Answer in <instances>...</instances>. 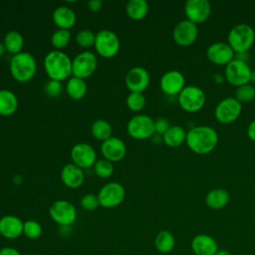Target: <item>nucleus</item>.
<instances>
[{"mask_svg": "<svg viewBox=\"0 0 255 255\" xmlns=\"http://www.w3.org/2000/svg\"><path fill=\"white\" fill-rule=\"evenodd\" d=\"M93 167H94V171H95L96 175L101 178H108L114 172L113 162H111L105 158L98 159Z\"/></svg>", "mask_w": 255, "mask_h": 255, "instance_id": "72a5a7b5", "label": "nucleus"}, {"mask_svg": "<svg viewBox=\"0 0 255 255\" xmlns=\"http://www.w3.org/2000/svg\"><path fill=\"white\" fill-rule=\"evenodd\" d=\"M170 127L169 122L165 118H158L154 121V128H155V132L158 134H163L167 128Z\"/></svg>", "mask_w": 255, "mask_h": 255, "instance_id": "ea45409f", "label": "nucleus"}, {"mask_svg": "<svg viewBox=\"0 0 255 255\" xmlns=\"http://www.w3.org/2000/svg\"><path fill=\"white\" fill-rule=\"evenodd\" d=\"M206 56L214 64L227 65L234 57V51L226 42H214L206 50Z\"/></svg>", "mask_w": 255, "mask_h": 255, "instance_id": "a211bd4d", "label": "nucleus"}, {"mask_svg": "<svg viewBox=\"0 0 255 255\" xmlns=\"http://www.w3.org/2000/svg\"><path fill=\"white\" fill-rule=\"evenodd\" d=\"M94 47L103 58H114L120 51L121 42L117 34L111 30H101L96 34Z\"/></svg>", "mask_w": 255, "mask_h": 255, "instance_id": "423d86ee", "label": "nucleus"}, {"mask_svg": "<svg viewBox=\"0 0 255 255\" xmlns=\"http://www.w3.org/2000/svg\"><path fill=\"white\" fill-rule=\"evenodd\" d=\"M62 182L69 188L80 187L85 180L84 169L77 166L73 162L67 163L63 166L61 170Z\"/></svg>", "mask_w": 255, "mask_h": 255, "instance_id": "4be33fe9", "label": "nucleus"}, {"mask_svg": "<svg viewBox=\"0 0 255 255\" xmlns=\"http://www.w3.org/2000/svg\"><path fill=\"white\" fill-rule=\"evenodd\" d=\"M186 133L187 131L184 129L183 127L173 125L170 126L167 130L162 134V140L166 145L170 147H176L183 143V141H185Z\"/></svg>", "mask_w": 255, "mask_h": 255, "instance_id": "393cba45", "label": "nucleus"}, {"mask_svg": "<svg viewBox=\"0 0 255 255\" xmlns=\"http://www.w3.org/2000/svg\"><path fill=\"white\" fill-rule=\"evenodd\" d=\"M128 135L134 139H146L155 133L154 120L147 115L133 116L127 125Z\"/></svg>", "mask_w": 255, "mask_h": 255, "instance_id": "0eeeda50", "label": "nucleus"}, {"mask_svg": "<svg viewBox=\"0 0 255 255\" xmlns=\"http://www.w3.org/2000/svg\"><path fill=\"white\" fill-rule=\"evenodd\" d=\"M235 98L240 103H247L255 98V88L253 85L247 83L236 88Z\"/></svg>", "mask_w": 255, "mask_h": 255, "instance_id": "f704fd0d", "label": "nucleus"}, {"mask_svg": "<svg viewBox=\"0 0 255 255\" xmlns=\"http://www.w3.org/2000/svg\"><path fill=\"white\" fill-rule=\"evenodd\" d=\"M80 205L83 209L87 211H93L96 210L100 206L98 195L93 193H87L84 196H82L80 200Z\"/></svg>", "mask_w": 255, "mask_h": 255, "instance_id": "4c0bfd02", "label": "nucleus"}, {"mask_svg": "<svg viewBox=\"0 0 255 255\" xmlns=\"http://www.w3.org/2000/svg\"><path fill=\"white\" fill-rule=\"evenodd\" d=\"M0 255H21V253L17 248L6 246L0 248Z\"/></svg>", "mask_w": 255, "mask_h": 255, "instance_id": "79ce46f5", "label": "nucleus"}, {"mask_svg": "<svg viewBox=\"0 0 255 255\" xmlns=\"http://www.w3.org/2000/svg\"><path fill=\"white\" fill-rule=\"evenodd\" d=\"M24 222L16 215L7 214L0 218V235L6 239L14 240L23 234Z\"/></svg>", "mask_w": 255, "mask_h": 255, "instance_id": "aec40b11", "label": "nucleus"}, {"mask_svg": "<svg viewBox=\"0 0 255 255\" xmlns=\"http://www.w3.org/2000/svg\"><path fill=\"white\" fill-rule=\"evenodd\" d=\"M247 135L250 139L255 141V119L250 122L248 128H247Z\"/></svg>", "mask_w": 255, "mask_h": 255, "instance_id": "37998d69", "label": "nucleus"}, {"mask_svg": "<svg viewBox=\"0 0 255 255\" xmlns=\"http://www.w3.org/2000/svg\"><path fill=\"white\" fill-rule=\"evenodd\" d=\"M229 200L230 195L223 188L211 189L205 196V203L211 209H221L228 204Z\"/></svg>", "mask_w": 255, "mask_h": 255, "instance_id": "b1692460", "label": "nucleus"}, {"mask_svg": "<svg viewBox=\"0 0 255 255\" xmlns=\"http://www.w3.org/2000/svg\"><path fill=\"white\" fill-rule=\"evenodd\" d=\"M198 36L197 24L188 19L180 20L177 22L172 31L173 40L181 46L191 45Z\"/></svg>", "mask_w": 255, "mask_h": 255, "instance_id": "4468645a", "label": "nucleus"}, {"mask_svg": "<svg viewBox=\"0 0 255 255\" xmlns=\"http://www.w3.org/2000/svg\"><path fill=\"white\" fill-rule=\"evenodd\" d=\"M211 12L208 0H187L184 4V13L188 20L199 24L207 20Z\"/></svg>", "mask_w": 255, "mask_h": 255, "instance_id": "dca6fc26", "label": "nucleus"}, {"mask_svg": "<svg viewBox=\"0 0 255 255\" xmlns=\"http://www.w3.org/2000/svg\"><path fill=\"white\" fill-rule=\"evenodd\" d=\"M91 132L93 136L98 140L105 141L111 136H113V128L108 121L104 119H98L92 124Z\"/></svg>", "mask_w": 255, "mask_h": 255, "instance_id": "7c9ffc66", "label": "nucleus"}, {"mask_svg": "<svg viewBox=\"0 0 255 255\" xmlns=\"http://www.w3.org/2000/svg\"><path fill=\"white\" fill-rule=\"evenodd\" d=\"M52 19L59 29L70 30L76 24L77 16L68 6H59L53 11Z\"/></svg>", "mask_w": 255, "mask_h": 255, "instance_id": "5701e85b", "label": "nucleus"}, {"mask_svg": "<svg viewBox=\"0 0 255 255\" xmlns=\"http://www.w3.org/2000/svg\"><path fill=\"white\" fill-rule=\"evenodd\" d=\"M96 40V34L89 29H84L78 32L76 35V42L82 48H90L94 46Z\"/></svg>", "mask_w": 255, "mask_h": 255, "instance_id": "e433bc0d", "label": "nucleus"}, {"mask_svg": "<svg viewBox=\"0 0 255 255\" xmlns=\"http://www.w3.org/2000/svg\"><path fill=\"white\" fill-rule=\"evenodd\" d=\"M126 11L130 19L141 20L148 12V4L145 0H129L127 3Z\"/></svg>", "mask_w": 255, "mask_h": 255, "instance_id": "c756f323", "label": "nucleus"}, {"mask_svg": "<svg viewBox=\"0 0 255 255\" xmlns=\"http://www.w3.org/2000/svg\"><path fill=\"white\" fill-rule=\"evenodd\" d=\"M97 66L98 59L94 53L90 51L81 52L72 60V75L85 80L95 73Z\"/></svg>", "mask_w": 255, "mask_h": 255, "instance_id": "9b49d317", "label": "nucleus"}, {"mask_svg": "<svg viewBox=\"0 0 255 255\" xmlns=\"http://www.w3.org/2000/svg\"><path fill=\"white\" fill-rule=\"evenodd\" d=\"M101 151L105 159L111 162H118L126 156L127 146L125 142L116 136H111L107 140L103 141L101 145Z\"/></svg>", "mask_w": 255, "mask_h": 255, "instance_id": "6ab92c4d", "label": "nucleus"}, {"mask_svg": "<svg viewBox=\"0 0 255 255\" xmlns=\"http://www.w3.org/2000/svg\"><path fill=\"white\" fill-rule=\"evenodd\" d=\"M175 246V238L168 230L159 231L154 238V247L161 254L170 253Z\"/></svg>", "mask_w": 255, "mask_h": 255, "instance_id": "cd10ccee", "label": "nucleus"}, {"mask_svg": "<svg viewBox=\"0 0 255 255\" xmlns=\"http://www.w3.org/2000/svg\"><path fill=\"white\" fill-rule=\"evenodd\" d=\"M71 32L69 30L58 29L51 36V44L55 50H60L65 48L71 41Z\"/></svg>", "mask_w": 255, "mask_h": 255, "instance_id": "2f4dec72", "label": "nucleus"}, {"mask_svg": "<svg viewBox=\"0 0 255 255\" xmlns=\"http://www.w3.org/2000/svg\"><path fill=\"white\" fill-rule=\"evenodd\" d=\"M28 255H38V254H28Z\"/></svg>", "mask_w": 255, "mask_h": 255, "instance_id": "de8ad7c7", "label": "nucleus"}, {"mask_svg": "<svg viewBox=\"0 0 255 255\" xmlns=\"http://www.w3.org/2000/svg\"><path fill=\"white\" fill-rule=\"evenodd\" d=\"M44 91L47 94V96H49L51 98H57L63 92V85L59 81L50 80L46 83V85L44 87Z\"/></svg>", "mask_w": 255, "mask_h": 255, "instance_id": "58836bf2", "label": "nucleus"}, {"mask_svg": "<svg viewBox=\"0 0 255 255\" xmlns=\"http://www.w3.org/2000/svg\"><path fill=\"white\" fill-rule=\"evenodd\" d=\"M217 131L209 126H194L186 133V144L197 154L212 151L218 142Z\"/></svg>", "mask_w": 255, "mask_h": 255, "instance_id": "f257e3e1", "label": "nucleus"}, {"mask_svg": "<svg viewBox=\"0 0 255 255\" xmlns=\"http://www.w3.org/2000/svg\"><path fill=\"white\" fill-rule=\"evenodd\" d=\"M250 81H252V82L255 84V69L252 70V73H251V80H250Z\"/></svg>", "mask_w": 255, "mask_h": 255, "instance_id": "49530a36", "label": "nucleus"}, {"mask_svg": "<svg viewBox=\"0 0 255 255\" xmlns=\"http://www.w3.org/2000/svg\"><path fill=\"white\" fill-rule=\"evenodd\" d=\"M3 44L6 49V52L14 56L22 52L24 46V39L20 32L16 30H11L5 34Z\"/></svg>", "mask_w": 255, "mask_h": 255, "instance_id": "bb28decb", "label": "nucleus"}, {"mask_svg": "<svg viewBox=\"0 0 255 255\" xmlns=\"http://www.w3.org/2000/svg\"><path fill=\"white\" fill-rule=\"evenodd\" d=\"M49 215L51 219L60 226L69 227L77 219V209L72 202L59 199L50 205Z\"/></svg>", "mask_w": 255, "mask_h": 255, "instance_id": "39448f33", "label": "nucleus"}, {"mask_svg": "<svg viewBox=\"0 0 255 255\" xmlns=\"http://www.w3.org/2000/svg\"><path fill=\"white\" fill-rule=\"evenodd\" d=\"M100 206L104 208H114L119 206L126 197L125 187L117 181H111L105 184L98 192Z\"/></svg>", "mask_w": 255, "mask_h": 255, "instance_id": "9d476101", "label": "nucleus"}, {"mask_svg": "<svg viewBox=\"0 0 255 255\" xmlns=\"http://www.w3.org/2000/svg\"><path fill=\"white\" fill-rule=\"evenodd\" d=\"M215 255H232V253L226 249H219Z\"/></svg>", "mask_w": 255, "mask_h": 255, "instance_id": "c03bdc74", "label": "nucleus"}, {"mask_svg": "<svg viewBox=\"0 0 255 255\" xmlns=\"http://www.w3.org/2000/svg\"><path fill=\"white\" fill-rule=\"evenodd\" d=\"M37 72V62L34 56L28 52L14 55L10 61V73L19 83L31 81Z\"/></svg>", "mask_w": 255, "mask_h": 255, "instance_id": "7ed1b4c3", "label": "nucleus"}, {"mask_svg": "<svg viewBox=\"0 0 255 255\" xmlns=\"http://www.w3.org/2000/svg\"><path fill=\"white\" fill-rule=\"evenodd\" d=\"M87 90L88 87L85 80L77 77H71L66 84V92L73 100L83 99L87 94Z\"/></svg>", "mask_w": 255, "mask_h": 255, "instance_id": "c85d7f7f", "label": "nucleus"}, {"mask_svg": "<svg viewBox=\"0 0 255 255\" xmlns=\"http://www.w3.org/2000/svg\"><path fill=\"white\" fill-rule=\"evenodd\" d=\"M161 91L169 96L179 94L185 87V78L178 70H169L165 72L159 81Z\"/></svg>", "mask_w": 255, "mask_h": 255, "instance_id": "f3484780", "label": "nucleus"}, {"mask_svg": "<svg viewBox=\"0 0 255 255\" xmlns=\"http://www.w3.org/2000/svg\"><path fill=\"white\" fill-rule=\"evenodd\" d=\"M44 69L50 80L62 82L72 75V60L63 51L53 50L44 58Z\"/></svg>", "mask_w": 255, "mask_h": 255, "instance_id": "f03ea898", "label": "nucleus"}, {"mask_svg": "<svg viewBox=\"0 0 255 255\" xmlns=\"http://www.w3.org/2000/svg\"><path fill=\"white\" fill-rule=\"evenodd\" d=\"M190 246L195 255H215L219 250L217 241L212 236L204 233L195 235Z\"/></svg>", "mask_w": 255, "mask_h": 255, "instance_id": "412c9836", "label": "nucleus"}, {"mask_svg": "<svg viewBox=\"0 0 255 255\" xmlns=\"http://www.w3.org/2000/svg\"><path fill=\"white\" fill-rule=\"evenodd\" d=\"M241 111L242 105L235 97H226L217 104L214 115L218 122L229 124L238 119Z\"/></svg>", "mask_w": 255, "mask_h": 255, "instance_id": "f8f14e48", "label": "nucleus"}, {"mask_svg": "<svg viewBox=\"0 0 255 255\" xmlns=\"http://www.w3.org/2000/svg\"><path fill=\"white\" fill-rule=\"evenodd\" d=\"M5 52H6V49L4 47V44H3V42H0V58H2V56L5 54Z\"/></svg>", "mask_w": 255, "mask_h": 255, "instance_id": "a18cd8bd", "label": "nucleus"}, {"mask_svg": "<svg viewBox=\"0 0 255 255\" xmlns=\"http://www.w3.org/2000/svg\"><path fill=\"white\" fill-rule=\"evenodd\" d=\"M18 109V99L10 90H0V115L8 117Z\"/></svg>", "mask_w": 255, "mask_h": 255, "instance_id": "a878e982", "label": "nucleus"}, {"mask_svg": "<svg viewBox=\"0 0 255 255\" xmlns=\"http://www.w3.org/2000/svg\"><path fill=\"white\" fill-rule=\"evenodd\" d=\"M43 233V228L41 224L34 220V219H29L24 221L23 225V234L31 240H36L41 237Z\"/></svg>", "mask_w": 255, "mask_h": 255, "instance_id": "473e14b6", "label": "nucleus"}, {"mask_svg": "<svg viewBox=\"0 0 255 255\" xmlns=\"http://www.w3.org/2000/svg\"><path fill=\"white\" fill-rule=\"evenodd\" d=\"M251 73L252 70L247 62L237 58H234L225 65V79L229 84L236 87L247 84L251 80Z\"/></svg>", "mask_w": 255, "mask_h": 255, "instance_id": "6e6552de", "label": "nucleus"}, {"mask_svg": "<svg viewBox=\"0 0 255 255\" xmlns=\"http://www.w3.org/2000/svg\"><path fill=\"white\" fill-rule=\"evenodd\" d=\"M72 162L82 169L94 166L97 159L95 148L87 142L76 143L71 149Z\"/></svg>", "mask_w": 255, "mask_h": 255, "instance_id": "ddd939ff", "label": "nucleus"}, {"mask_svg": "<svg viewBox=\"0 0 255 255\" xmlns=\"http://www.w3.org/2000/svg\"><path fill=\"white\" fill-rule=\"evenodd\" d=\"M149 74L143 67L135 66L126 75V86L129 93H142L149 85Z\"/></svg>", "mask_w": 255, "mask_h": 255, "instance_id": "2eb2a0df", "label": "nucleus"}, {"mask_svg": "<svg viewBox=\"0 0 255 255\" xmlns=\"http://www.w3.org/2000/svg\"><path fill=\"white\" fill-rule=\"evenodd\" d=\"M103 7V1L102 0H90L88 2V8L92 12H98Z\"/></svg>", "mask_w": 255, "mask_h": 255, "instance_id": "a19ab883", "label": "nucleus"}, {"mask_svg": "<svg viewBox=\"0 0 255 255\" xmlns=\"http://www.w3.org/2000/svg\"><path fill=\"white\" fill-rule=\"evenodd\" d=\"M127 106L130 111L138 112L145 106V97L142 93H129L127 97Z\"/></svg>", "mask_w": 255, "mask_h": 255, "instance_id": "c9c22d12", "label": "nucleus"}, {"mask_svg": "<svg viewBox=\"0 0 255 255\" xmlns=\"http://www.w3.org/2000/svg\"><path fill=\"white\" fill-rule=\"evenodd\" d=\"M227 40L234 53H247L255 41V31L249 24L239 23L230 29Z\"/></svg>", "mask_w": 255, "mask_h": 255, "instance_id": "20e7f679", "label": "nucleus"}, {"mask_svg": "<svg viewBox=\"0 0 255 255\" xmlns=\"http://www.w3.org/2000/svg\"><path fill=\"white\" fill-rule=\"evenodd\" d=\"M206 97L204 91L194 85L185 86L182 91L178 94V104L179 106L187 112H197L199 111L205 103Z\"/></svg>", "mask_w": 255, "mask_h": 255, "instance_id": "1a4fd4ad", "label": "nucleus"}]
</instances>
